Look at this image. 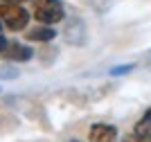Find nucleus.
<instances>
[{
	"label": "nucleus",
	"instance_id": "nucleus-1",
	"mask_svg": "<svg viewBox=\"0 0 151 142\" xmlns=\"http://www.w3.org/2000/svg\"><path fill=\"white\" fill-rule=\"evenodd\" d=\"M0 20H2V25L7 30L20 32V30H25L27 23H29V14L18 2H0Z\"/></svg>",
	"mask_w": 151,
	"mask_h": 142
},
{
	"label": "nucleus",
	"instance_id": "nucleus-2",
	"mask_svg": "<svg viewBox=\"0 0 151 142\" xmlns=\"http://www.w3.org/2000/svg\"><path fill=\"white\" fill-rule=\"evenodd\" d=\"M32 7H34V18L43 25H57L65 18L61 0H34Z\"/></svg>",
	"mask_w": 151,
	"mask_h": 142
},
{
	"label": "nucleus",
	"instance_id": "nucleus-3",
	"mask_svg": "<svg viewBox=\"0 0 151 142\" xmlns=\"http://www.w3.org/2000/svg\"><path fill=\"white\" fill-rule=\"evenodd\" d=\"M0 56H5L7 61H12V63H25L34 56V50L29 45H23V43H9Z\"/></svg>",
	"mask_w": 151,
	"mask_h": 142
},
{
	"label": "nucleus",
	"instance_id": "nucleus-4",
	"mask_svg": "<svg viewBox=\"0 0 151 142\" xmlns=\"http://www.w3.org/2000/svg\"><path fill=\"white\" fill-rule=\"evenodd\" d=\"M88 140L90 142H115V140H117V129H115L113 124L97 122V124L90 126Z\"/></svg>",
	"mask_w": 151,
	"mask_h": 142
},
{
	"label": "nucleus",
	"instance_id": "nucleus-5",
	"mask_svg": "<svg viewBox=\"0 0 151 142\" xmlns=\"http://www.w3.org/2000/svg\"><path fill=\"white\" fill-rule=\"evenodd\" d=\"M27 41L29 43H50V41H54L57 38V32H54V27L52 25H38V27H34V30L27 32Z\"/></svg>",
	"mask_w": 151,
	"mask_h": 142
},
{
	"label": "nucleus",
	"instance_id": "nucleus-6",
	"mask_svg": "<svg viewBox=\"0 0 151 142\" xmlns=\"http://www.w3.org/2000/svg\"><path fill=\"white\" fill-rule=\"evenodd\" d=\"M65 36H68V43H72V45H83V43H86V38H88V34H86V27H83L81 20H75L72 25H68Z\"/></svg>",
	"mask_w": 151,
	"mask_h": 142
},
{
	"label": "nucleus",
	"instance_id": "nucleus-7",
	"mask_svg": "<svg viewBox=\"0 0 151 142\" xmlns=\"http://www.w3.org/2000/svg\"><path fill=\"white\" fill-rule=\"evenodd\" d=\"M135 138H140L145 142H151V108L145 111V115L138 120V124H135Z\"/></svg>",
	"mask_w": 151,
	"mask_h": 142
},
{
	"label": "nucleus",
	"instance_id": "nucleus-8",
	"mask_svg": "<svg viewBox=\"0 0 151 142\" xmlns=\"http://www.w3.org/2000/svg\"><path fill=\"white\" fill-rule=\"evenodd\" d=\"M135 70V63H126V66H113V68L108 70L111 77H122V74H129Z\"/></svg>",
	"mask_w": 151,
	"mask_h": 142
},
{
	"label": "nucleus",
	"instance_id": "nucleus-9",
	"mask_svg": "<svg viewBox=\"0 0 151 142\" xmlns=\"http://www.w3.org/2000/svg\"><path fill=\"white\" fill-rule=\"evenodd\" d=\"M0 77H5V79H14V77H18V72L14 68H0Z\"/></svg>",
	"mask_w": 151,
	"mask_h": 142
},
{
	"label": "nucleus",
	"instance_id": "nucleus-10",
	"mask_svg": "<svg viewBox=\"0 0 151 142\" xmlns=\"http://www.w3.org/2000/svg\"><path fill=\"white\" fill-rule=\"evenodd\" d=\"M7 45H9V41H7L5 36H0V54L5 52V48H7Z\"/></svg>",
	"mask_w": 151,
	"mask_h": 142
},
{
	"label": "nucleus",
	"instance_id": "nucleus-11",
	"mask_svg": "<svg viewBox=\"0 0 151 142\" xmlns=\"http://www.w3.org/2000/svg\"><path fill=\"white\" fill-rule=\"evenodd\" d=\"M0 30H2V20H0Z\"/></svg>",
	"mask_w": 151,
	"mask_h": 142
},
{
	"label": "nucleus",
	"instance_id": "nucleus-12",
	"mask_svg": "<svg viewBox=\"0 0 151 142\" xmlns=\"http://www.w3.org/2000/svg\"><path fill=\"white\" fill-rule=\"evenodd\" d=\"M72 142H79V140H72Z\"/></svg>",
	"mask_w": 151,
	"mask_h": 142
}]
</instances>
